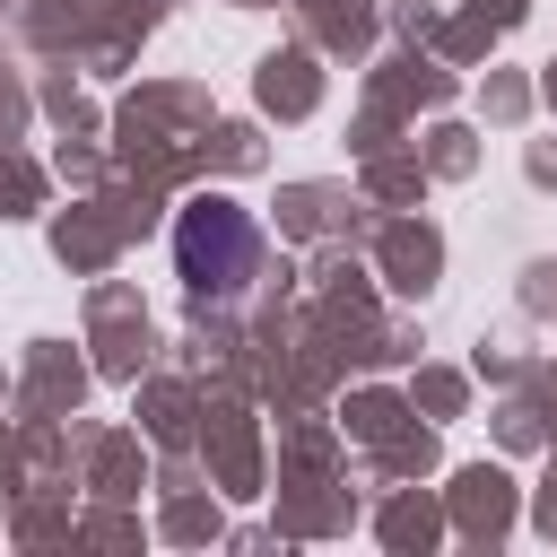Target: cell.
I'll return each mask as SVG.
<instances>
[{"label": "cell", "mask_w": 557, "mask_h": 557, "mask_svg": "<svg viewBox=\"0 0 557 557\" xmlns=\"http://www.w3.org/2000/svg\"><path fill=\"white\" fill-rule=\"evenodd\" d=\"M174 270L200 305H244L261 278V226L235 200H191L174 218Z\"/></svg>", "instance_id": "6da1fadb"}]
</instances>
